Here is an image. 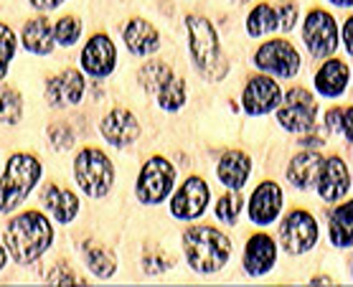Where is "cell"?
I'll use <instances>...</instances> for the list:
<instances>
[{
  "instance_id": "obj_1",
  "label": "cell",
  "mask_w": 353,
  "mask_h": 287,
  "mask_svg": "<svg viewBox=\"0 0 353 287\" xmlns=\"http://www.w3.org/2000/svg\"><path fill=\"white\" fill-rule=\"evenodd\" d=\"M54 244V226L46 214L26 211L6 226V247L13 262L33 264Z\"/></svg>"
},
{
  "instance_id": "obj_2",
  "label": "cell",
  "mask_w": 353,
  "mask_h": 287,
  "mask_svg": "<svg viewBox=\"0 0 353 287\" xmlns=\"http://www.w3.org/2000/svg\"><path fill=\"white\" fill-rule=\"evenodd\" d=\"M183 252L193 272L211 275L219 272L232 257V241L216 226L196 224L183 234Z\"/></svg>"
},
{
  "instance_id": "obj_3",
  "label": "cell",
  "mask_w": 353,
  "mask_h": 287,
  "mask_svg": "<svg viewBox=\"0 0 353 287\" xmlns=\"http://www.w3.org/2000/svg\"><path fill=\"white\" fill-rule=\"evenodd\" d=\"M185 28H188V48L196 72L206 81H221L226 74V61L221 56V43L214 23L203 16H188Z\"/></svg>"
},
{
  "instance_id": "obj_4",
  "label": "cell",
  "mask_w": 353,
  "mask_h": 287,
  "mask_svg": "<svg viewBox=\"0 0 353 287\" xmlns=\"http://www.w3.org/2000/svg\"><path fill=\"white\" fill-rule=\"evenodd\" d=\"M41 178V163L28 152H16L6 163L3 178H0V214H8L28 199L33 186Z\"/></svg>"
},
{
  "instance_id": "obj_5",
  "label": "cell",
  "mask_w": 353,
  "mask_h": 287,
  "mask_svg": "<svg viewBox=\"0 0 353 287\" xmlns=\"http://www.w3.org/2000/svg\"><path fill=\"white\" fill-rule=\"evenodd\" d=\"M74 178L89 199H102L114 186V166L99 148H84L74 160Z\"/></svg>"
},
{
  "instance_id": "obj_6",
  "label": "cell",
  "mask_w": 353,
  "mask_h": 287,
  "mask_svg": "<svg viewBox=\"0 0 353 287\" xmlns=\"http://www.w3.org/2000/svg\"><path fill=\"white\" fill-rule=\"evenodd\" d=\"M137 81L155 97L158 107L165 112H176L185 102V84L176 72L163 61H148L137 74Z\"/></svg>"
},
{
  "instance_id": "obj_7",
  "label": "cell",
  "mask_w": 353,
  "mask_h": 287,
  "mask_svg": "<svg viewBox=\"0 0 353 287\" xmlns=\"http://www.w3.org/2000/svg\"><path fill=\"white\" fill-rule=\"evenodd\" d=\"M173 186H176V166L163 158V155H155L140 170L135 196L145 206H158L161 201L168 199Z\"/></svg>"
},
{
  "instance_id": "obj_8",
  "label": "cell",
  "mask_w": 353,
  "mask_h": 287,
  "mask_svg": "<svg viewBox=\"0 0 353 287\" xmlns=\"http://www.w3.org/2000/svg\"><path fill=\"white\" fill-rule=\"evenodd\" d=\"M315 115H318V102L305 87H292L277 104V122L288 132H313Z\"/></svg>"
},
{
  "instance_id": "obj_9",
  "label": "cell",
  "mask_w": 353,
  "mask_h": 287,
  "mask_svg": "<svg viewBox=\"0 0 353 287\" xmlns=\"http://www.w3.org/2000/svg\"><path fill=\"white\" fill-rule=\"evenodd\" d=\"M321 229L315 216L305 208H295L280 226V244L288 255H305L318 244Z\"/></svg>"
},
{
  "instance_id": "obj_10",
  "label": "cell",
  "mask_w": 353,
  "mask_h": 287,
  "mask_svg": "<svg viewBox=\"0 0 353 287\" xmlns=\"http://www.w3.org/2000/svg\"><path fill=\"white\" fill-rule=\"evenodd\" d=\"M300 64H303V59L297 54V48L285 39L267 41L254 54V66L272 77H280V79L295 77L300 72Z\"/></svg>"
},
{
  "instance_id": "obj_11",
  "label": "cell",
  "mask_w": 353,
  "mask_h": 287,
  "mask_svg": "<svg viewBox=\"0 0 353 287\" xmlns=\"http://www.w3.org/2000/svg\"><path fill=\"white\" fill-rule=\"evenodd\" d=\"M303 41L313 59H328L338 48V26L328 10L315 8L303 23Z\"/></svg>"
},
{
  "instance_id": "obj_12",
  "label": "cell",
  "mask_w": 353,
  "mask_h": 287,
  "mask_svg": "<svg viewBox=\"0 0 353 287\" xmlns=\"http://www.w3.org/2000/svg\"><path fill=\"white\" fill-rule=\"evenodd\" d=\"M209 186L203 184V178L191 176L170 199V214L181 221H193L199 219L206 206H209Z\"/></svg>"
},
{
  "instance_id": "obj_13",
  "label": "cell",
  "mask_w": 353,
  "mask_h": 287,
  "mask_svg": "<svg viewBox=\"0 0 353 287\" xmlns=\"http://www.w3.org/2000/svg\"><path fill=\"white\" fill-rule=\"evenodd\" d=\"M117 66V48L105 33H94L87 41V46L81 51V69L94 77V79H105L114 72Z\"/></svg>"
},
{
  "instance_id": "obj_14",
  "label": "cell",
  "mask_w": 353,
  "mask_h": 287,
  "mask_svg": "<svg viewBox=\"0 0 353 287\" xmlns=\"http://www.w3.org/2000/svg\"><path fill=\"white\" fill-rule=\"evenodd\" d=\"M280 99H282V89L272 77H252L247 81L244 92H241L244 112L252 115V117H259V115L277 110Z\"/></svg>"
},
{
  "instance_id": "obj_15",
  "label": "cell",
  "mask_w": 353,
  "mask_h": 287,
  "mask_svg": "<svg viewBox=\"0 0 353 287\" xmlns=\"http://www.w3.org/2000/svg\"><path fill=\"white\" fill-rule=\"evenodd\" d=\"M315 188L321 193L323 201L328 204H336L351 191V173H348V166L338 158H323L321 173H318V181H315Z\"/></svg>"
},
{
  "instance_id": "obj_16",
  "label": "cell",
  "mask_w": 353,
  "mask_h": 287,
  "mask_svg": "<svg viewBox=\"0 0 353 287\" xmlns=\"http://www.w3.org/2000/svg\"><path fill=\"white\" fill-rule=\"evenodd\" d=\"M282 211V188L274 181L259 184L249 199V219L257 226H270L277 221Z\"/></svg>"
},
{
  "instance_id": "obj_17",
  "label": "cell",
  "mask_w": 353,
  "mask_h": 287,
  "mask_svg": "<svg viewBox=\"0 0 353 287\" xmlns=\"http://www.w3.org/2000/svg\"><path fill=\"white\" fill-rule=\"evenodd\" d=\"M84 97V77L77 69H64L61 74L46 81V99L51 107H69L79 104Z\"/></svg>"
},
{
  "instance_id": "obj_18",
  "label": "cell",
  "mask_w": 353,
  "mask_h": 287,
  "mask_svg": "<svg viewBox=\"0 0 353 287\" xmlns=\"http://www.w3.org/2000/svg\"><path fill=\"white\" fill-rule=\"evenodd\" d=\"M99 130H102L105 140L112 148H128V145H132L140 137V122H137V117L130 110H122V107L110 112L102 120Z\"/></svg>"
},
{
  "instance_id": "obj_19",
  "label": "cell",
  "mask_w": 353,
  "mask_h": 287,
  "mask_svg": "<svg viewBox=\"0 0 353 287\" xmlns=\"http://www.w3.org/2000/svg\"><path fill=\"white\" fill-rule=\"evenodd\" d=\"M277 262V241L270 234H254L244 247V270L252 277H262Z\"/></svg>"
},
{
  "instance_id": "obj_20",
  "label": "cell",
  "mask_w": 353,
  "mask_h": 287,
  "mask_svg": "<svg viewBox=\"0 0 353 287\" xmlns=\"http://www.w3.org/2000/svg\"><path fill=\"white\" fill-rule=\"evenodd\" d=\"M249 173H252V160H249L247 152H241V150L224 152L216 166L219 181H221L229 191H239V188H244Z\"/></svg>"
},
{
  "instance_id": "obj_21",
  "label": "cell",
  "mask_w": 353,
  "mask_h": 287,
  "mask_svg": "<svg viewBox=\"0 0 353 287\" xmlns=\"http://www.w3.org/2000/svg\"><path fill=\"white\" fill-rule=\"evenodd\" d=\"M351 69L341 59H328L325 64L315 72V89L323 97H341L348 87Z\"/></svg>"
},
{
  "instance_id": "obj_22",
  "label": "cell",
  "mask_w": 353,
  "mask_h": 287,
  "mask_svg": "<svg viewBox=\"0 0 353 287\" xmlns=\"http://www.w3.org/2000/svg\"><path fill=\"white\" fill-rule=\"evenodd\" d=\"M125 43H128L130 54L150 56L161 48V33L153 23H148L143 18H132L125 28Z\"/></svg>"
},
{
  "instance_id": "obj_23",
  "label": "cell",
  "mask_w": 353,
  "mask_h": 287,
  "mask_svg": "<svg viewBox=\"0 0 353 287\" xmlns=\"http://www.w3.org/2000/svg\"><path fill=\"white\" fill-rule=\"evenodd\" d=\"M321 166H323V155L318 150H303L300 155L292 158L288 168V181L295 188L300 191H307V188H313L315 181H318V173H321Z\"/></svg>"
},
{
  "instance_id": "obj_24",
  "label": "cell",
  "mask_w": 353,
  "mask_h": 287,
  "mask_svg": "<svg viewBox=\"0 0 353 287\" xmlns=\"http://www.w3.org/2000/svg\"><path fill=\"white\" fill-rule=\"evenodd\" d=\"M43 206H46V211L54 214L59 224L74 221V216L79 214V199L74 196V191L61 188L57 184H48L43 188Z\"/></svg>"
},
{
  "instance_id": "obj_25",
  "label": "cell",
  "mask_w": 353,
  "mask_h": 287,
  "mask_svg": "<svg viewBox=\"0 0 353 287\" xmlns=\"http://www.w3.org/2000/svg\"><path fill=\"white\" fill-rule=\"evenodd\" d=\"M23 46L36 56H46L54 51L57 41H54V26L48 18H33L23 28Z\"/></svg>"
},
{
  "instance_id": "obj_26",
  "label": "cell",
  "mask_w": 353,
  "mask_h": 287,
  "mask_svg": "<svg viewBox=\"0 0 353 287\" xmlns=\"http://www.w3.org/2000/svg\"><path fill=\"white\" fill-rule=\"evenodd\" d=\"M353 204L351 201H345L341 206L330 214V241H333V247L338 249H348L353 241Z\"/></svg>"
},
{
  "instance_id": "obj_27",
  "label": "cell",
  "mask_w": 353,
  "mask_h": 287,
  "mask_svg": "<svg viewBox=\"0 0 353 287\" xmlns=\"http://www.w3.org/2000/svg\"><path fill=\"white\" fill-rule=\"evenodd\" d=\"M81 255H84V262L92 272H94L97 277H112L114 270H117V262H114V257L107 252L105 247H99L94 241H84L81 244Z\"/></svg>"
},
{
  "instance_id": "obj_28",
  "label": "cell",
  "mask_w": 353,
  "mask_h": 287,
  "mask_svg": "<svg viewBox=\"0 0 353 287\" xmlns=\"http://www.w3.org/2000/svg\"><path fill=\"white\" fill-rule=\"evenodd\" d=\"M280 28V21H277V10L270 6V3H259L252 8L247 18V33L252 39H259L265 33H272Z\"/></svg>"
},
{
  "instance_id": "obj_29",
  "label": "cell",
  "mask_w": 353,
  "mask_h": 287,
  "mask_svg": "<svg viewBox=\"0 0 353 287\" xmlns=\"http://www.w3.org/2000/svg\"><path fill=\"white\" fill-rule=\"evenodd\" d=\"M21 117H23V99H21V92L0 79V122H3V125H18Z\"/></svg>"
},
{
  "instance_id": "obj_30",
  "label": "cell",
  "mask_w": 353,
  "mask_h": 287,
  "mask_svg": "<svg viewBox=\"0 0 353 287\" xmlns=\"http://www.w3.org/2000/svg\"><path fill=\"white\" fill-rule=\"evenodd\" d=\"M241 206H244V201H241L239 191H229L216 201L214 214H216V219L221 224H229V226H234V224H236V219H239V214H241Z\"/></svg>"
},
{
  "instance_id": "obj_31",
  "label": "cell",
  "mask_w": 353,
  "mask_h": 287,
  "mask_svg": "<svg viewBox=\"0 0 353 287\" xmlns=\"http://www.w3.org/2000/svg\"><path fill=\"white\" fill-rule=\"evenodd\" d=\"M81 36V21L74 16L59 18L57 26H54V41L61 43V46H74Z\"/></svg>"
},
{
  "instance_id": "obj_32",
  "label": "cell",
  "mask_w": 353,
  "mask_h": 287,
  "mask_svg": "<svg viewBox=\"0 0 353 287\" xmlns=\"http://www.w3.org/2000/svg\"><path fill=\"white\" fill-rule=\"evenodd\" d=\"M16 33H13V28L6 23H0V79L6 77V72H8L10 61H13V56H16Z\"/></svg>"
},
{
  "instance_id": "obj_33",
  "label": "cell",
  "mask_w": 353,
  "mask_h": 287,
  "mask_svg": "<svg viewBox=\"0 0 353 287\" xmlns=\"http://www.w3.org/2000/svg\"><path fill=\"white\" fill-rule=\"evenodd\" d=\"M173 264H176V259H173L170 255H165L161 247L148 249V252H145V257H143L145 275H163V272H168Z\"/></svg>"
},
{
  "instance_id": "obj_34",
  "label": "cell",
  "mask_w": 353,
  "mask_h": 287,
  "mask_svg": "<svg viewBox=\"0 0 353 287\" xmlns=\"http://www.w3.org/2000/svg\"><path fill=\"white\" fill-rule=\"evenodd\" d=\"M330 132H343L345 143H351V107H333L325 115Z\"/></svg>"
},
{
  "instance_id": "obj_35",
  "label": "cell",
  "mask_w": 353,
  "mask_h": 287,
  "mask_svg": "<svg viewBox=\"0 0 353 287\" xmlns=\"http://www.w3.org/2000/svg\"><path fill=\"white\" fill-rule=\"evenodd\" d=\"M48 137H51V143H54L57 150H69L74 145V140H77V135H74V130L69 125H54V128H48Z\"/></svg>"
},
{
  "instance_id": "obj_36",
  "label": "cell",
  "mask_w": 353,
  "mask_h": 287,
  "mask_svg": "<svg viewBox=\"0 0 353 287\" xmlns=\"http://www.w3.org/2000/svg\"><path fill=\"white\" fill-rule=\"evenodd\" d=\"M297 16H300L297 3H292V0H285V3H280V8H277V21H280L282 31H292V28H295V23H297Z\"/></svg>"
},
{
  "instance_id": "obj_37",
  "label": "cell",
  "mask_w": 353,
  "mask_h": 287,
  "mask_svg": "<svg viewBox=\"0 0 353 287\" xmlns=\"http://www.w3.org/2000/svg\"><path fill=\"white\" fill-rule=\"evenodd\" d=\"M48 282H51V285H87V282H84L79 275H74V270H69L66 264L54 267L51 275H48Z\"/></svg>"
},
{
  "instance_id": "obj_38",
  "label": "cell",
  "mask_w": 353,
  "mask_h": 287,
  "mask_svg": "<svg viewBox=\"0 0 353 287\" xmlns=\"http://www.w3.org/2000/svg\"><path fill=\"white\" fill-rule=\"evenodd\" d=\"M33 8L36 10H54V8H59L64 0H28Z\"/></svg>"
},
{
  "instance_id": "obj_39",
  "label": "cell",
  "mask_w": 353,
  "mask_h": 287,
  "mask_svg": "<svg viewBox=\"0 0 353 287\" xmlns=\"http://www.w3.org/2000/svg\"><path fill=\"white\" fill-rule=\"evenodd\" d=\"M351 18H345V23H343V46L345 51H351Z\"/></svg>"
},
{
  "instance_id": "obj_40",
  "label": "cell",
  "mask_w": 353,
  "mask_h": 287,
  "mask_svg": "<svg viewBox=\"0 0 353 287\" xmlns=\"http://www.w3.org/2000/svg\"><path fill=\"white\" fill-rule=\"evenodd\" d=\"M333 6H341V8H351L353 6V0H330Z\"/></svg>"
},
{
  "instance_id": "obj_41",
  "label": "cell",
  "mask_w": 353,
  "mask_h": 287,
  "mask_svg": "<svg viewBox=\"0 0 353 287\" xmlns=\"http://www.w3.org/2000/svg\"><path fill=\"white\" fill-rule=\"evenodd\" d=\"M6 257H8V255H6V249L0 247V270H3V267H6Z\"/></svg>"
},
{
  "instance_id": "obj_42",
  "label": "cell",
  "mask_w": 353,
  "mask_h": 287,
  "mask_svg": "<svg viewBox=\"0 0 353 287\" xmlns=\"http://www.w3.org/2000/svg\"><path fill=\"white\" fill-rule=\"evenodd\" d=\"M232 3H247V0H232Z\"/></svg>"
}]
</instances>
